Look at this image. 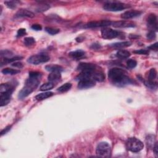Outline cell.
<instances>
[{"label":"cell","instance_id":"cell-1","mask_svg":"<svg viewBox=\"0 0 158 158\" xmlns=\"http://www.w3.org/2000/svg\"><path fill=\"white\" fill-rule=\"evenodd\" d=\"M41 73L38 72H30L29 77L25 83V86L19 93V98L24 99L32 93L38 86L40 82Z\"/></svg>","mask_w":158,"mask_h":158},{"label":"cell","instance_id":"cell-2","mask_svg":"<svg viewBox=\"0 0 158 158\" xmlns=\"http://www.w3.org/2000/svg\"><path fill=\"white\" fill-rule=\"evenodd\" d=\"M126 74V72L123 69L112 68L108 72V77L113 85L123 87L133 83L132 79Z\"/></svg>","mask_w":158,"mask_h":158},{"label":"cell","instance_id":"cell-3","mask_svg":"<svg viewBox=\"0 0 158 158\" xmlns=\"http://www.w3.org/2000/svg\"><path fill=\"white\" fill-rule=\"evenodd\" d=\"M126 147L128 151L133 152H138L143 149L144 145L143 142L138 140V138L132 137L127 140L126 142Z\"/></svg>","mask_w":158,"mask_h":158},{"label":"cell","instance_id":"cell-4","mask_svg":"<svg viewBox=\"0 0 158 158\" xmlns=\"http://www.w3.org/2000/svg\"><path fill=\"white\" fill-rule=\"evenodd\" d=\"M96 153L101 157H110L111 156V148L109 143L103 141L99 143L96 147Z\"/></svg>","mask_w":158,"mask_h":158},{"label":"cell","instance_id":"cell-5","mask_svg":"<svg viewBox=\"0 0 158 158\" xmlns=\"http://www.w3.org/2000/svg\"><path fill=\"white\" fill-rule=\"evenodd\" d=\"M129 6L121 2H107L104 4L103 9L107 11L117 12L127 9Z\"/></svg>","mask_w":158,"mask_h":158},{"label":"cell","instance_id":"cell-6","mask_svg":"<svg viewBox=\"0 0 158 158\" xmlns=\"http://www.w3.org/2000/svg\"><path fill=\"white\" fill-rule=\"evenodd\" d=\"M50 59L49 56L46 54H38L33 55L28 59V62L34 65H38L42 63H46Z\"/></svg>","mask_w":158,"mask_h":158},{"label":"cell","instance_id":"cell-7","mask_svg":"<svg viewBox=\"0 0 158 158\" xmlns=\"http://www.w3.org/2000/svg\"><path fill=\"white\" fill-rule=\"evenodd\" d=\"M122 35L120 31L115 30L108 27H104L101 30V36L104 39H113L119 37Z\"/></svg>","mask_w":158,"mask_h":158},{"label":"cell","instance_id":"cell-8","mask_svg":"<svg viewBox=\"0 0 158 158\" xmlns=\"http://www.w3.org/2000/svg\"><path fill=\"white\" fill-rule=\"evenodd\" d=\"M112 25V22L107 20H102L100 21H92L90 22L85 25H84L83 27L85 28H93L98 27H107Z\"/></svg>","mask_w":158,"mask_h":158},{"label":"cell","instance_id":"cell-9","mask_svg":"<svg viewBox=\"0 0 158 158\" xmlns=\"http://www.w3.org/2000/svg\"><path fill=\"white\" fill-rule=\"evenodd\" d=\"M77 71L80 72H94L97 69V66L95 64H93L91 63H87V62H82L79 64L78 66Z\"/></svg>","mask_w":158,"mask_h":158},{"label":"cell","instance_id":"cell-10","mask_svg":"<svg viewBox=\"0 0 158 158\" xmlns=\"http://www.w3.org/2000/svg\"><path fill=\"white\" fill-rule=\"evenodd\" d=\"M148 26L149 27L152 31H157V19L155 14H151L147 18Z\"/></svg>","mask_w":158,"mask_h":158},{"label":"cell","instance_id":"cell-11","mask_svg":"<svg viewBox=\"0 0 158 158\" xmlns=\"http://www.w3.org/2000/svg\"><path fill=\"white\" fill-rule=\"evenodd\" d=\"M95 81L91 78L85 79L78 82L77 87L79 89H87L95 86Z\"/></svg>","mask_w":158,"mask_h":158},{"label":"cell","instance_id":"cell-12","mask_svg":"<svg viewBox=\"0 0 158 158\" xmlns=\"http://www.w3.org/2000/svg\"><path fill=\"white\" fill-rule=\"evenodd\" d=\"M13 91H8L3 93H0V104H1V106H4L7 105L11 101L12 93Z\"/></svg>","mask_w":158,"mask_h":158},{"label":"cell","instance_id":"cell-13","mask_svg":"<svg viewBox=\"0 0 158 158\" xmlns=\"http://www.w3.org/2000/svg\"><path fill=\"white\" fill-rule=\"evenodd\" d=\"M141 12L137 10H132V11H127L121 14V18L123 19H130L140 16Z\"/></svg>","mask_w":158,"mask_h":158},{"label":"cell","instance_id":"cell-14","mask_svg":"<svg viewBox=\"0 0 158 158\" xmlns=\"http://www.w3.org/2000/svg\"><path fill=\"white\" fill-rule=\"evenodd\" d=\"M112 26L117 28H128V27H134L135 24L130 21H121L117 22H112Z\"/></svg>","mask_w":158,"mask_h":158},{"label":"cell","instance_id":"cell-15","mask_svg":"<svg viewBox=\"0 0 158 158\" xmlns=\"http://www.w3.org/2000/svg\"><path fill=\"white\" fill-rule=\"evenodd\" d=\"M93 80L95 81L98 82H103L105 79V73H104L102 71L100 70V69H96V70L93 72V76H92Z\"/></svg>","mask_w":158,"mask_h":158},{"label":"cell","instance_id":"cell-16","mask_svg":"<svg viewBox=\"0 0 158 158\" xmlns=\"http://www.w3.org/2000/svg\"><path fill=\"white\" fill-rule=\"evenodd\" d=\"M16 17H29V18H32L35 16L34 14L30 11H28L27 9H20L19 11H17V12L16 14Z\"/></svg>","mask_w":158,"mask_h":158},{"label":"cell","instance_id":"cell-17","mask_svg":"<svg viewBox=\"0 0 158 158\" xmlns=\"http://www.w3.org/2000/svg\"><path fill=\"white\" fill-rule=\"evenodd\" d=\"M14 88L15 86L12 83H2L0 86V93H3L8 91H14Z\"/></svg>","mask_w":158,"mask_h":158},{"label":"cell","instance_id":"cell-18","mask_svg":"<svg viewBox=\"0 0 158 158\" xmlns=\"http://www.w3.org/2000/svg\"><path fill=\"white\" fill-rule=\"evenodd\" d=\"M61 78V72H51L49 75L48 76V79L49 82L54 83V82H57L60 80Z\"/></svg>","mask_w":158,"mask_h":158},{"label":"cell","instance_id":"cell-19","mask_svg":"<svg viewBox=\"0 0 158 158\" xmlns=\"http://www.w3.org/2000/svg\"><path fill=\"white\" fill-rule=\"evenodd\" d=\"M69 55L73 59H81V58H83V57H85V52L82 51V50H80V49H78V50L69 53Z\"/></svg>","mask_w":158,"mask_h":158},{"label":"cell","instance_id":"cell-20","mask_svg":"<svg viewBox=\"0 0 158 158\" xmlns=\"http://www.w3.org/2000/svg\"><path fill=\"white\" fill-rule=\"evenodd\" d=\"M21 59H22V57L21 56H15L13 58H1V66H3V65H6L7 64H9V63H12L15 61H16L17 60H21Z\"/></svg>","mask_w":158,"mask_h":158},{"label":"cell","instance_id":"cell-21","mask_svg":"<svg viewBox=\"0 0 158 158\" xmlns=\"http://www.w3.org/2000/svg\"><path fill=\"white\" fill-rule=\"evenodd\" d=\"M132 44V42H119L113 43L111 44L110 46L114 48L119 49V48H127L128 46H130Z\"/></svg>","mask_w":158,"mask_h":158},{"label":"cell","instance_id":"cell-22","mask_svg":"<svg viewBox=\"0 0 158 158\" xmlns=\"http://www.w3.org/2000/svg\"><path fill=\"white\" fill-rule=\"evenodd\" d=\"M54 95L53 92L51 91H48V92H44L40 93L35 96V99L38 101H42L43 100H45L46 98H48L49 97L52 96Z\"/></svg>","mask_w":158,"mask_h":158},{"label":"cell","instance_id":"cell-23","mask_svg":"<svg viewBox=\"0 0 158 158\" xmlns=\"http://www.w3.org/2000/svg\"><path fill=\"white\" fill-rule=\"evenodd\" d=\"M130 52L127 50H124V49H121V50L118 51L116 54V56L119 59H127L128 57H130Z\"/></svg>","mask_w":158,"mask_h":158},{"label":"cell","instance_id":"cell-24","mask_svg":"<svg viewBox=\"0 0 158 158\" xmlns=\"http://www.w3.org/2000/svg\"><path fill=\"white\" fill-rule=\"evenodd\" d=\"M45 69H46V71L49 72H56V71L62 72L63 71V68L61 66H58V65H54V64H53V65L46 66L45 67Z\"/></svg>","mask_w":158,"mask_h":158},{"label":"cell","instance_id":"cell-25","mask_svg":"<svg viewBox=\"0 0 158 158\" xmlns=\"http://www.w3.org/2000/svg\"><path fill=\"white\" fill-rule=\"evenodd\" d=\"M20 71L17 70V69H13L10 68H6L2 70L1 72L5 75H16L17 73H20Z\"/></svg>","mask_w":158,"mask_h":158},{"label":"cell","instance_id":"cell-26","mask_svg":"<svg viewBox=\"0 0 158 158\" xmlns=\"http://www.w3.org/2000/svg\"><path fill=\"white\" fill-rule=\"evenodd\" d=\"M72 88V84L71 83H66L65 84H64L62 86L60 87H59L58 88V91L60 93H64L69 91V90H71V88Z\"/></svg>","mask_w":158,"mask_h":158},{"label":"cell","instance_id":"cell-27","mask_svg":"<svg viewBox=\"0 0 158 158\" xmlns=\"http://www.w3.org/2000/svg\"><path fill=\"white\" fill-rule=\"evenodd\" d=\"M157 77V71L155 69L152 68L151 69L150 71H149V73H148V77L147 80H150V81H154L155 79Z\"/></svg>","mask_w":158,"mask_h":158},{"label":"cell","instance_id":"cell-28","mask_svg":"<svg viewBox=\"0 0 158 158\" xmlns=\"http://www.w3.org/2000/svg\"><path fill=\"white\" fill-rule=\"evenodd\" d=\"M54 87V84L51 82H48V83H44L43 85L40 87V90L41 91H48L49 90H51L52 88H53Z\"/></svg>","mask_w":158,"mask_h":158},{"label":"cell","instance_id":"cell-29","mask_svg":"<svg viewBox=\"0 0 158 158\" xmlns=\"http://www.w3.org/2000/svg\"><path fill=\"white\" fill-rule=\"evenodd\" d=\"M24 44L27 46H30L35 43V40L33 37H26L24 40Z\"/></svg>","mask_w":158,"mask_h":158},{"label":"cell","instance_id":"cell-30","mask_svg":"<svg viewBox=\"0 0 158 158\" xmlns=\"http://www.w3.org/2000/svg\"><path fill=\"white\" fill-rule=\"evenodd\" d=\"M144 83L146 86H147L148 88H150L151 89H156L157 88V82L155 81L146 80L144 81Z\"/></svg>","mask_w":158,"mask_h":158},{"label":"cell","instance_id":"cell-31","mask_svg":"<svg viewBox=\"0 0 158 158\" xmlns=\"http://www.w3.org/2000/svg\"><path fill=\"white\" fill-rule=\"evenodd\" d=\"M45 31L51 35H56L59 32V29L54 28L51 27H46Z\"/></svg>","mask_w":158,"mask_h":158},{"label":"cell","instance_id":"cell-32","mask_svg":"<svg viewBox=\"0 0 158 158\" xmlns=\"http://www.w3.org/2000/svg\"><path fill=\"white\" fill-rule=\"evenodd\" d=\"M50 8V6H49V5L48 4H40V6L37 8V11L38 12H44V11H47V10Z\"/></svg>","mask_w":158,"mask_h":158},{"label":"cell","instance_id":"cell-33","mask_svg":"<svg viewBox=\"0 0 158 158\" xmlns=\"http://www.w3.org/2000/svg\"><path fill=\"white\" fill-rule=\"evenodd\" d=\"M137 62L134 59H128L127 62V67L130 69L135 68L137 66Z\"/></svg>","mask_w":158,"mask_h":158},{"label":"cell","instance_id":"cell-34","mask_svg":"<svg viewBox=\"0 0 158 158\" xmlns=\"http://www.w3.org/2000/svg\"><path fill=\"white\" fill-rule=\"evenodd\" d=\"M17 1H5L4 3L6 4V6L10 8V9H14L16 8V5H17Z\"/></svg>","mask_w":158,"mask_h":158},{"label":"cell","instance_id":"cell-35","mask_svg":"<svg viewBox=\"0 0 158 158\" xmlns=\"http://www.w3.org/2000/svg\"><path fill=\"white\" fill-rule=\"evenodd\" d=\"M26 35V30L25 28H19L17 33V37H21Z\"/></svg>","mask_w":158,"mask_h":158},{"label":"cell","instance_id":"cell-36","mask_svg":"<svg viewBox=\"0 0 158 158\" xmlns=\"http://www.w3.org/2000/svg\"><path fill=\"white\" fill-rule=\"evenodd\" d=\"M134 53L138 54H143V55H148L149 54V51L148 49H139V50H137L133 51Z\"/></svg>","mask_w":158,"mask_h":158},{"label":"cell","instance_id":"cell-37","mask_svg":"<svg viewBox=\"0 0 158 158\" xmlns=\"http://www.w3.org/2000/svg\"><path fill=\"white\" fill-rule=\"evenodd\" d=\"M156 33L155 32L153 31H150L149 33L147 34V38L148 39L150 40H152L156 38Z\"/></svg>","mask_w":158,"mask_h":158},{"label":"cell","instance_id":"cell-38","mask_svg":"<svg viewBox=\"0 0 158 158\" xmlns=\"http://www.w3.org/2000/svg\"><path fill=\"white\" fill-rule=\"evenodd\" d=\"M12 53L8 50H4L1 51V56H4V58H8V56H12Z\"/></svg>","mask_w":158,"mask_h":158},{"label":"cell","instance_id":"cell-39","mask_svg":"<svg viewBox=\"0 0 158 158\" xmlns=\"http://www.w3.org/2000/svg\"><path fill=\"white\" fill-rule=\"evenodd\" d=\"M31 28L33 30H36V31L41 30L42 29V27L40 24H33Z\"/></svg>","mask_w":158,"mask_h":158},{"label":"cell","instance_id":"cell-40","mask_svg":"<svg viewBox=\"0 0 158 158\" xmlns=\"http://www.w3.org/2000/svg\"><path fill=\"white\" fill-rule=\"evenodd\" d=\"M11 66L13 67H15L21 69L23 67V64L22 62H15L12 63Z\"/></svg>","mask_w":158,"mask_h":158},{"label":"cell","instance_id":"cell-41","mask_svg":"<svg viewBox=\"0 0 158 158\" xmlns=\"http://www.w3.org/2000/svg\"><path fill=\"white\" fill-rule=\"evenodd\" d=\"M157 48H158V43H155V44H151V45L149 47H148V49H151V50H154V51H157Z\"/></svg>","mask_w":158,"mask_h":158},{"label":"cell","instance_id":"cell-42","mask_svg":"<svg viewBox=\"0 0 158 158\" xmlns=\"http://www.w3.org/2000/svg\"><path fill=\"white\" fill-rule=\"evenodd\" d=\"M11 125H9V126H8L7 127H6L5 128H4V129L1 131V135L3 136V135L4 134H6V133H7L10 130H11Z\"/></svg>","mask_w":158,"mask_h":158},{"label":"cell","instance_id":"cell-43","mask_svg":"<svg viewBox=\"0 0 158 158\" xmlns=\"http://www.w3.org/2000/svg\"><path fill=\"white\" fill-rule=\"evenodd\" d=\"M153 151L155 152V154L156 157H157L158 155V146H157V143L156 142L155 143V145L153 146Z\"/></svg>","mask_w":158,"mask_h":158},{"label":"cell","instance_id":"cell-44","mask_svg":"<svg viewBox=\"0 0 158 158\" xmlns=\"http://www.w3.org/2000/svg\"><path fill=\"white\" fill-rule=\"evenodd\" d=\"M91 48L92 49H100L101 48V46L100 45V44H96V43H95V44H93Z\"/></svg>","mask_w":158,"mask_h":158}]
</instances>
